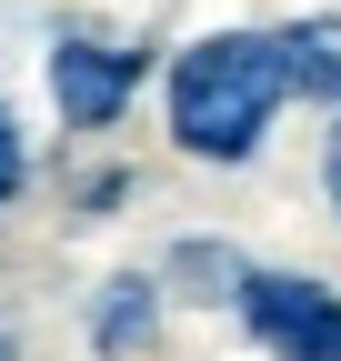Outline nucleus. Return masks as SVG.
<instances>
[{"label":"nucleus","mask_w":341,"mask_h":361,"mask_svg":"<svg viewBox=\"0 0 341 361\" xmlns=\"http://www.w3.org/2000/svg\"><path fill=\"white\" fill-rule=\"evenodd\" d=\"M281 40L271 30H211L170 61V141L191 161H251L281 111Z\"/></svg>","instance_id":"f257e3e1"},{"label":"nucleus","mask_w":341,"mask_h":361,"mask_svg":"<svg viewBox=\"0 0 341 361\" xmlns=\"http://www.w3.org/2000/svg\"><path fill=\"white\" fill-rule=\"evenodd\" d=\"M231 301H241L251 341L271 361H341V291L331 281H311V271H251Z\"/></svg>","instance_id":"f03ea898"},{"label":"nucleus","mask_w":341,"mask_h":361,"mask_svg":"<svg viewBox=\"0 0 341 361\" xmlns=\"http://www.w3.org/2000/svg\"><path fill=\"white\" fill-rule=\"evenodd\" d=\"M141 90V51L131 40H101V30H61L51 40V101L70 130H111Z\"/></svg>","instance_id":"7ed1b4c3"},{"label":"nucleus","mask_w":341,"mask_h":361,"mask_svg":"<svg viewBox=\"0 0 341 361\" xmlns=\"http://www.w3.org/2000/svg\"><path fill=\"white\" fill-rule=\"evenodd\" d=\"M151 322H161V281H141V271L101 281V301H91V341H101L111 361H131V351L151 341Z\"/></svg>","instance_id":"20e7f679"},{"label":"nucleus","mask_w":341,"mask_h":361,"mask_svg":"<svg viewBox=\"0 0 341 361\" xmlns=\"http://www.w3.org/2000/svg\"><path fill=\"white\" fill-rule=\"evenodd\" d=\"M271 40H281V80H291V90H311V101H341V11L291 20V30H271Z\"/></svg>","instance_id":"39448f33"},{"label":"nucleus","mask_w":341,"mask_h":361,"mask_svg":"<svg viewBox=\"0 0 341 361\" xmlns=\"http://www.w3.org/2000/svg\"><path fill=\"white\" fill-rule=\"evenodd\" d=\"M20 180H30V141H20V121H11V101H0V211L20 201Z\"/></svg>","instance_id":"423d86ee"},{"label":"nucleus","mask_w":341,"mask_h":361,"mask_svg":"<svg viewBox=\"0 0 341 361\" xmlns=\"http://www.w3.org/2000/svg\"><path fill=\"white\" fill-rule=\"evenodd\" d=\"M321 180H331V211H341V130H331V161H321Z\"/></svg>","instance_id":"0eeeda50"},{"label":"nucleus","mask_w":341,"mask_h":361,"mask_svg":"<svg viewBox=\"0 0 341 361\" xmlns=\"http://www.w3.org/2000/svg\"><path fill=\"white\" fill-rule=\"evenodd\" d=\"M0 361H11V331H0Z\"/></svg>","instance_id":"6e6552de"}]
</instances>
